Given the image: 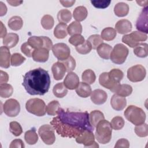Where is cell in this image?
<instances>
[{
	"mask_svg": "<svg viewBox=\"0 0 148 148\" xmlns=\"http://www.w3.org/2000/svg\"><path fill=\"white\" fill-rule=\"evenodd\" d=\"M57 133L62 137L76 138L86 131H93L87 112H71L60 108L50 121Z\"/></svg>",
	"mask_w": 148,
	"mask_h": 148,
	"instance_id": "obj_1",
	"label": "cell"
},
{
	"mask_svg": "<svg viewBox=\"0 0 148 148\" xmlns=\"http://www.w3.org/2000/svg\"><path fill=\"white\" fill-rule=\"evenodd\" d=\"M51 83L48 72L38 68L27 72L23 76L22 85L32 95H43L48 92Z\"/></svg>",
	"mask_w": 148,
	"mask_h": 148,
	"instance_id": "obj_2",
	"label": "cell"
},
{
	"mask_svg": "<svg viewBox=\"0 0 148 148\" xmlns=\"http://www.w3.org/2000/svg\"><path fill=\"white\" fill-rule=\"evenodd\" d=\"M112 128L110 123L105 119L101 120L96 125L95 138L101 144L109 143L112 138Z\"/></svg>",
	"mask_w": 148,
	"mask_h": 148,
	"instance_id": "obj_3",
	"label": "cell"
},
{
	"mask_svg": "<svg viewBox=\"0 0 148 148\" xmlns=\"http://www.w3.org/2000/svg\"><path fill=\"white\" fill-rule=\"evenodd\" d=\"M124 114L126 119L135 125L145 123L146 113L144 110L135 105H130L125 110Z\"/></svg>",
	"mask_w": 148,
	"mask_h": 148,
	"instance_id": "obj_4",
	"label": "cell"
},
{
	"mask_svg": "<svg viewBox=\"0 0 148 148\" xmlns=\"http://www.w3.org/2000/svg\"><path fill=\"white\" fill-rule=\"evenodd\" d=\"M46 104L43 100L39 98H31L28 100L25 103L26 110L30 113L37 116L45 115Z\"/></svg>",
	"mask_w": 148,
	"mask_h": 148,
	"instance_id": "obj_5",
	"label": "cell"
},
{
	"mask_svg": "<svg viewBox=\"0 0 148 148\" xmlns=\"http://www.w3.org/2000/svg\"><path fill=\"white\" fill-rule=\"evenodd\" d=\"M128 53V49L125 45L118 43L112 49L110 54V59L116 64H122L125 61Z\"/></svg>",
	"mask_w": 148,
	"mask_h": 148,
	"instance_id": "obj_6",
	"label": "cell"
},
{
	"mask_svg": "<svg viewBox=\"0 0 148 148\" xmlns=\"http://www.w3.org/2000/svg\"><path fill=\"white\" fill-rule=\"evenodd\" d=\"M147 38V34L138 31H135L129 34L124 35L122 37V42L130 47L134 48L141 42L146 40Z\"/></svg>",
	"mask_w": 148,
	"mask_h": 148,
	"instance_id": "obj_7",
	"label": "cell"
},
{
	"mask_svg": "<svg viewBox=\"0 0 148 148\" xmlns=\"http://www.w3.org/2000/svg\"><path fill=\"white\" fill-rule=\"evenodd\" d=\"M54 128L51 125L44 124L38 130V134L42 141L46 145H53L56 140Z\"/></svg>",
	"mask_w": 148,
	"mask_h": 148,
	"instance_id": "obj_8",
	"label": "cell"
},
{
	"mask_svg": "<svg viewBox=\"0 0 148 148\" xmlns=\"http://www.w3.org/2000/svg\"><path fill=\"white\" fill-rule=\"evenodd\" d=\"M145 68L140 64L134 65L127 70V77L132 82H141L146 77Z\"/></svg>",
	"mask_w": 148,
	"mask_h": 148,
	"instance_id": "obj_9",
	"label": "cell"
},
{
	"mask_svg": "<svg viewBox=\"0 0 148 148\" xmlns=\"http://www.w3.org/2000/svg\"><path fill=\"white\" fill-rule=\"evenodd\" d=\"M52 51L59 61L66 60L71 54L69 47L64 43H58L52 47Z\"/></svg>",
	"mask_w": 148,
	"mask_h": 148,
	"instance_id": "obj_10",
	"label": "cell"
},
{
	"mask_svg": "<svg viewBox=\"0 0 148 148\" xmlns=\"http://www.w3.org/2000/svg\"><path fill=\"white\" fill-rule=\"evenodd\" d=\"M3 111L9 117H16L20 112V105L16 99H9L3 104Z\"/></svg>",
	"mask_w": 148,
	"mask_h": 148,
	"instance_id": "obj_11",
	"label": "cell"
},
{
	"mask_svg": "<svg viewBox=\"0 0 148 148\" xmlns=\"http://www.w3.org/2000/svg\"><path fill=\"white\" fill-rule=\"evenodd\" d=\"M76 139V142L83 144L84 147H98L99 145L95 142V136L93 131H86Z\"/></svg>",
	"mask_w": 148,
	"mask_h": 148,
	"instance_id": "obj_12",
	"label": "cell"
},
{
	"mask_svg": "<svg viewBox=\"0 0 148 148\" xmlns=\"http://www.w3.org/2000/svg\"><path fill=\"white\" fill-rule=\"evenodd\" d=\"M147 13L148 8L146 6L142 9L136 22V28L138 31L142 32L146 34L148 33Z\"/></svg>",
	"mask_w": 148,
	"mask_h": 148,
	"instance_id": "obj_13",
	"label": "cell"
},
{
	"mask_svg": "<svg viewBox=\"0 0 148 148\" xmlns=\"http://www.w3.org/2000/svg\"><path fill=\"white\" fill-rule=\"evenodd\" d=\"M79 78L74 72H68L64 80V84L67 89H76L79 84Z\"/></svg>",
	"mask_w": 148,
	"mask_h": 148,
	"instance_id": "obj_14",
	"label": "cell"
},
{
	"mask_svg": "<svg viewBox=\"0 0 148 148\" xmlns=\"http://www.w3.org/2000/svg\"><path fill=\"white\" fill-rule=\"evenodd\" d=\"M91 100L95 105H102L107 100V93L101 89H95L91 94Z\"/></svg>",
	"mask_w": 148,
	"mask_h": 148,
	"instance_id": "obj_15",
	"label": "cell"
},
{
	"mask_svg": "<svg viewBox=\"0 0 148 148\" xmlns=\"http://www.w3.org/2000/svg\"><path fill=\"white\" fill-rule=\"evenodd\" d=\"M51 71L54 79L56 80H60L63 79L66 72V69L62 62L58 61L52 65Z\"/></svg>",
	"mask_w": 148,
	"mask_h": 148,
	"instance_id": "obj_16",
	"label": "cell"
},
{
	"mask_svg": "<svg viewBox=\"0 0 148 148\" xmlns=\"http://www.w3.org/2000/svg\"><path fill=\"white\" fill-rule=\"evenodd\" d=\"M49 57V50L45 47L35 49L32 54L34 61L39 62H46Z\"/></svg>",
	"mask_w": 148,
	"mask_h": 148,
	"instance_id": "obj_17",
	"label": "cell"
},
{
	"mask_svg": "<svg viewBox=\"0 0 148 148\" xmlns=\"http://www.w3.org/2000/svg\"><path fill=\"white\" fill-rule=\"evenodd\" d=\"M99 83L101 86L110 90L113 92H114L117 87L120 84V83L115 84L112 82L109 77L108 72H103L99 75Z\"/></svg>",
	"mask_w": 148,
	"mask_h": 148,
	"instance_id": "obj_18",
	"label": "cell"
},
{
	"mask_svg": "<svg viewBox=\"0 0 148 148\" xmlns=\"http://www.w3.org/2000/svg\"><path fill=\"white\" fill-rule=\"evenodd\" d=\"M110 105L113 109L117 111L123 110L127 105V100L125 97L114 94L110 99Z\"/></svg>",
	"mask_w": 148,
	"mask_h": 148,
	"instance_id": "obj_19",
	"label": "cell"
},
{
	"mask_svg": "<svg viewBox=\"0 0 148 148\" xmlns=\"http://www.w3.org/2000/svg\"><path fill=\"white\" fill-rule=\"evenodd\" d=\"M11 55L9 49L6 46L0 47V66L3 68H8L10 66Z\"/></svg>",
	"mask_w": 148,
	"mask_h": 148,
	"instance_id": "obj_20",
	"label": "cell"
},
{
	"mask_svg": "<svg viewBox=\"0 0 148 148\" xmlns=\"http://www.w3.org/2000/svg\"><path fill=\"white\" fill-rule=\"evenodd\" d=\"M132 28L131 23L127 19L119 20L115 24V30L120 34H125L131 31Z\"/></svg>",
	"mask_w": 148,
	"mask_h": 148,
	"instance_id": "obj_21",
	"label": "cell"
},
{
	"mask_svg": "<svg viewBox=\"0 0 148 148\" xmlns=\"http://www.w3.org/2000/svg\"><path fill=\"white\" fill-rule=\"evenodd\" d=\"M75 91L76 94L82 98L88 97L91 95L92 92L90 86L85 82L79 83V84L75 89Z\"/></svg>",
	"mask_w": 148,
	"mask_h": 148,
	"instance_id": "obj_22",
	"label": "cell"
},
{
	"mask_svg": "<svg viewBox=\"0 0 148 148\" xmlns=\"http://www.w3.org/2000/svg\"><path fill=\"white\" fill-rule=\"evenodd\" d=\"M112 50V47L109 45L102 43L97 48V52L99 57L105 60L110 58V54Z\"/></svg>",
	"mask_w": 148,
	"mask_h": 148,
	"instance_id": "obj_23",
	"label": "cell"
},
{
	"mask_svg": "<svg viewBox=\"0 0 148 148\" xmlns=\"http://www.w3.org/2000/svg\"><path fill=\"white\" fill-rule=\"evenodd\" d=\"M19 40L18 35L15 33H9L3 38V44L9 49L16 46Z\"/></svg>",
	"mask_w": 148,
	"mask_h": 148,
	"instance_id": "obj_24",
	"label": "cell"
},
{
	"mask_svg": "<svg viewBox=\"0 0 148 148\" xmlns=\"http://www.w3.org/2000/svg\"><path fill=\"white\" fill-rule=\"evenodd\" d=\"M88 15V11L86 7L79 6L76 7L73 12V17L76 21L80 22L84 20Z\"/></svg>",
	"mask_w": 148,
	"mask_h": 148,
	"instance_id": "obj_25",
	"label": "cell"
},
{
	"mask_svg": "<svg viewBox=\"0 0 148 148\" xmlns=\"http://www.w3.org/2000/svg\"><path fill=\"white\" fill-rule=\"evenodd\" d=\"M114 12L117 17L126 16L129 12V6L124 2H119L114 7Z\"/></svg>",
	"mask_w": 148,
	"mask_h": 148,
	"instance_id": "obj_26",
	"label": "cell"
},
{
	"mask_svg": "<svg viewBox=\"0 0 148 148\" xmlns=\"http://www.w3.org/2000/svg\"><path fill=\"white\" fill-rule=\"evenodd\" d=\"M67 25L65 23H60L57 24L54 29V35L57 39H64L65 38L68 34L67 31Z\"/></svg>",
	"mask_w": 148,
	"mask_h": 148,
	"instance_id": "obj_27",
	"label": "cell"
},
{
	"mask_svg": "<svg viewBox=\"0 0 148 148\" xmlns=\"http://www.w3.org/2000/svg\"><path fill=\"white\" fill-rule=\"evenodd\" d=\"M132 92V88L130 85L127 84H120L114 90V93L119 96L125 97L130 95Z\"/></svg>",
	"mask_w": 148,
	"mask_h": 148,
	"instance_id": "obj_28",
	"label": "cell"
},
{
	"mask_svg": "<svg viewBox=\"0 0 148 148\" xmlns=\"http://www.w3.org/2000/svg\"><path fill=\"white\" fill-rule=\"evenodd\" d=\"M8 25L12 30L18 31L23 25V21L20 16H14L9 20Z\"/></svg>",
	"mask_w": 148,
	"mask_h": 148,
	"instance_id": "obj_29",
	"label": "cell"
},
{
	"mask_svg": "<svg viewBox=\"0 0 148 148\" xmlns=\"http://www.w3.org/2000/svg\"><path fill=\"white\" fill-rule=\"evenodd\" d=\"M134 53L138 57L145 58L148 55V45L146 43H140L134 48Z\"/></svg>",
	"mask_w": 148,
	"mask_h": 148,
	"instance_id": "obj_30",
	"label": "cell"
},
{
	"mask_svg": "<svg viewBox=\"0 0 148 148\" xmlns=\"http://www.w3.org/2000/svg\"><path fill=\"white\" fill-rule=\"evenodd\" d=\"M105 119L103 113L98 110L91 111L89 114V120L91 124L94 127H96L99 121Z\"/></svg>",
	"mask_w": 148,
	"mask_h": 148,
	"instance_id": "obj_31",
	"label": "cell"
},
{
	"mask_svg": "<svg viewBox=\"0 0 148 148\" xmlns=\"http://www.w3.org/2000/svg\"><path fill=\"white\" fill-rule=\"evenodd\" d=\"M24 139L27 143L32 145L35 144L38 140V135L36 132V130L33 128L27 131L24 134Z\"/></svg>",
	"mask_w": 148,
	"mask_h": 148,
	"instance_id": "obj_32",
	"label": "cell"
},
{
	"mask_svg": "<svg viewBox=\"0 0 148 148\" xmlns=\"http://www.w3.org/2000/svg\"><path fill=\"white\" fill-rule=\"evenodd\" d=\"M53 94L57 98H63L68 93V90L62 82L58 83L53 88Z\"/></svg>",
	"mask_w": 148,
	"mask_h": 148,
	"instance_id": "obj_33",
	"label": "cell"
},
{
	"mask_svg": "<svg viewBox=\"0 0 148 148\" xmlns=\"http://www.w3.org/2000/svg\"><path fill=\"white\" fill-rule=\"evenodd\" d=\"M27 43L34 50L44 47V41L42 36H31L28 39Z\"/></svg>",
	"mask_w": 148,
	"mask_h": 148,
	"instance_id": "obj_34",
	"label": "cell"
},
{
	"mask_svg": "<svg viewBox=\"0 0 148 148\" xmlns=\"http://www.w3.org/2000/svg\"><path fill=\"white\" fill-rule=\"evenodd\" d=\"M117 35L115 29L112 27L105 28L101 32V37L102 39L106 41H110L113 40Z\"/></svg>",
	"mask_w": 148,
	"mask_h": 148,
	"instance_id": "obj_35",
	"label": "cell"
},
{
	"mask_svg": "<svg viewBox=\"0 0 148 148\" xmlns=\"http://www.w3.org/2000/svg\"><path fill=\"white\" fill-rule=\"evenodd\" d=\"M110 79L115 84H119L124 76L123 71L119 69H112L108 72Z\"/></svg>",
	"mask_w": 148,
	"mask_h": 148,
	"instance_id": "obj_36",
	"label": "cell"
},
{
	"mask_svg": "<svg viewBox=\"0 0 148 148\" xmlns=\"http://www.w3.org/2000/svg\"><path fill=\"white\" fill-rule=\"evenodd\" d=\"M60 104L58 101L53 100L49 102L46 107V112L48 115L56 116L60 109Z\"/></svg>",
	"mask_w": 148,
	"mask_h": 148,
	"instance_id": "obj_37",
	"label": "cell"
},
{
	"mask_svg": "<svg viewBox=\"0 0 148 148\" xmlns=\"http://www.w3.org/2000/svg\"><path fill=\"white\" fill-rule=\"evenodd\" d=\"M68 34L69 35L80 34L82 32V26L78 21H72L67 27Z\"/></svg>",
	"mask_w": 148,
	"mask_h": 148,
	"instance_id": "obj_38",
	"label": "cell"
},
{
	"mask_svg": "<svg viewBox=\"0 0 148 148\" xmlns=\"http://www.w3.org/2000/svg\"><path fill=\"white\" fill-rule=\"evenodd\" d=\"M57 19L60 23H68L72 19L71 11L68 9H61L57 13Z\"/></svg>",
	"mask_w": 148,
	"mask_h": 148,
	"instance_id": "obj_39",
	"label": "cell"
},
{
	"mask_svg": "<svg viewBox=\"0 0 148 148\" xmlns=\"http://www.w3.org/2000/svg\"><path fill=\"white\" fill-rule=\"evenodd\" d=\"M82 79L83 82H85L88 84H92L95 81L96 76L92 70L88 69L83 72Z\"/></svg>",
	"mask_w": 148,
	"mask_h": 148,
	"instance_id": "obj_40",
	"label": "cell"
},
{
	"mask_svg": "<svg viewBox=\"0 0 148 148\" xmlns=\"http://www.w3.org/2000/svg\"><path fill=\"white\" fill-rule=\"evenodd\" d=\"M13 92V88L12 85L8 83H3L0 85V96L6 98L10 97Z\"/></svg>",
	"mask_w": 148,
	"mask_h": 148,
	"instance_id": "obj_41",
	"label": "cell"
},
{
	"mask_svg": "<svg viewBox=\"0 0 148 148\" xmlns=\"http://www.w3.org/2000/svg\"><path fill=\"white\" fill-rule=\"evenodd\" d=\"M40 23L42 27L44 29L49 30L53 27L54 21L53 17L51 15L46 14L42 17Z\"/></svg>",
	"mask_w": 148,
	"mask_h": 148,
	"instance_id": "obj_42",
	"label": "cell"
},
{
	"mask_svg": "<svg viewBox=\"0 0 148 148\" xmlns=\"http://www.w3.org/2000/svg\"><path fill=\"white\" fill-rule=\"evenodd\" d=\"M125 124L124 119L121 116L114 117L111 120L110 125L112 128L114 130H121Z\"/></svg>",
	"mask_w": 148,
	"mask_h": 148,
	"instance_id": "obj_43",
	"label": "cell"
},
{
	"mask_svg": "<svg viewBox=\"0 0 148 148\" xmlns=\"http://www.w3.org/2000/svg\"><path fill=\"white\" fill-rule=\"evenodd\" d=\"M25 58L20 53H13L11 56L10 64L13 66H18L21 65L25 61Z\"/></svg>",
	"mask_w": 148,
	"mask_h": 148,
	"instance_id": "obj_44",
	"label": "cell"
},
{
	"mask_svg": "<svg viewBox=\"0 0 148 148\" xmlns=\"http://www.w3.org/2000/svg\"><path fill=\"white\" fill-rule=\"evenodd\" d=\"M135 132L139 137H146L148 135V125L146 123L136 125Z\"/></svg>",
	"mask_w": 148,
	"mask_h": 148,
	"instance_id": "obj_45",
	"label": "cell"
},
{
	"mask_svg": "<svg viewBox=\"0 0 148 148\" xmlns=\"http://www.w3.org/2000/svg\"><path fill=\"white\" fill-rule=\"evenodd\" d=\"M9 131L16 136H20L23 132V129L21 125L17 121H12L10 123Z\"/></svg>",
	"mask_w": 148,
	"mask_h": 148,
	"instance_id": "obj_46",
	"label": "cell"
},
{
	"mask_svg": "<svg viewBox=\"0 0 148 148\" xmlns=\"http://www.w3.org/2000/svg\"><path fill=\"white\" fill-rule=\"evenodd\" d=\"M87 40L90 43L92 49H97L98 46L103 43V39L101 36L98 34H94L90 36Z\"/></svg>",
	"mask_w": 148,
	"mask_h": 148,
	"instance_id": "obj_47",
	"label": "cell"
},
{
	"mask_svg": "<svg viewBox=\"0 0 148 148\" xmlns=\"http://www.w3.org/2000/svg\"><path fill=\"white\" fill-rule=\"evenodd\" d=\"M75 49L77 52L79 53V54H87L91 51L92 49V46L90 43L87 40L84 42L83 44L80 46H76Z\"/></svg>",
	"mask_w": 148,
	"mask_h": 148,
	"instance_id": "obj_48",
	"label": "cell"
},
{
	"mask_svg": "<svg viewBox=\"0 0 148 148\" xmlns=\"http://www.w3.org/2000/svg\"><path fill=\"white\" fill-rule=\"evenodd\" d=\"M68 41L71 45L76 47L83 44L85 42V39L81 34H76L71 36Z\"/></svg>",
	"mask_w": 148,
	"mask_h": 148,
	"instance_id": "obj_49",
	"label": "cell"
},
{
	"mask_svg": "<svg viewBox=\"0 0 148 148\" xmlns=\"http://www.w3.org/2000/svg\"><path fill=\"white\" fill-rule=\"evenodd\" d=\"M61 62L63 63V64L65 65L66 69V72H70L73 71L75 69L76 67V61L75 59L72 57L69 56L66 60L61 61Z\"/></svg>",
	"mask_w": 148,
	"mask_h": 148,
	"instance_id": "obj_50",
	"label": "cell"
},
{
	"mask_svg": "<svg viewBox=\"0 0 148 148\" xmlns=\"http://www.w3.org/2000/svg\"><path fill=\"white\" fill-rule=\"evenodd\" d=\"M91 4L97 8L98 9H104L108 8L110 3H111V1H106V0H99V1H91Z\"/></svg>",
	"mask_w": 148,
	"mask_h": 148,
	"instance_id": "obj_51",
	"label": "cell"
},
{
	"mask_svg": "<svg viewBox=\"0 0 148 148\" xmlns=\"http://www.w3.org/2000/svg\"><path fill=\"white\" fill-rule=\"evenodd\" d=\"M34 50V49H32L31 46L27 42H25L21 45V51L23 54H24L28 57H32V54Z\"/></svg>",
	"mask_w": 148,
	"mask_h": 148,
	"instance_id": "obj_52",
	"label": "cell"
},
{
	"mask_svg": "<svg viewBox=\"0 0 148 148\" xmlns=\"http://www.w3.org/2000/svg\"><path fill=\"white\" fill-rule=\"evenodd\" d=\"M130 147V142L129 141L124 138H121L119 139L116 145H114L115 148L118 147H125V148H128Z\"/></svg>",
	"mask_w": 148,
	"mask_h": 148,
	"instance_id": "obj_53",
	"label": "cell"
},
{
	"mask_svg": "<svg viewBox=\"0 0 148 148\" xmlns=\"http://www.w3.org/2000/svg\"><path fill=\"white\" fill-rule=\"evenodd\" d=\"M25 147V145L24 144V142L23 140L20 139H16L12 141L10 143V145L9 146L10 148H14V147H20V148H24Z\"/></svg>",
	"mask_w": 148,
	"mask_h": 148,
	"instance_id": "obj_54",
	"label": "cell"
},
{
	"mask_svg": "<svg viewBox=\"0 0 148 148\" xmlns=\"http://www.w3.org/2000/svg\"><path fill=\"white\" fill-rule=\"evenodd\" d=\"M42 38L44 41V47L48 49L49 50H51L53 46L51 40L47 36H42Z\"/></svg>",
	"mask_w": 148,
	"mask_h": 148,
	"instance_id": "obj_55",
	"label": "cell"
},
{
	"mask_svg": "<svg viewBox=\"0 0 148 148\" xmlns=\"http://www.w3.org/2000/svg\"><path fill=\"white\" fill-rule=\"evenodd\" d=\"M1 73H0V75H1V77H0V83L1 84H3V83H6L8 80H9V75L8 74L1 70L0 71Z\"/></svg>",
	"mask_w": 148,
	"mask_h": 148,
	"instance_id": "obj_56",
	"label": "cell"
},
{
	"mask_svg": "<svg viewBox=\"0 0 148 148\" xmlns=\"http://www.w3.org/2000/svg\"><path fill=\"white\" fill-rule=\"evenodd\" d=\"M75 0H71V1H60V2L61 3V5L65 7V8H69L72 6L74 3H75Z\"/></svg>",
	"mask_w": 148,
	"mask_h": 148,
	"instance_id": "obj_57",
	"label": "cell"
},
{
	"mask_svg": "<svg viewBox=\"0 0 148 148\" xmlns=\"http://www.w3.org/2000/svg\"><path fill=\"white\" fill-rule=\"evenodd\" d=\"M1 24V33H0V36L1 38H5L7 35V30L5 27V26L3 25V23L2 21H0Z\"/></svg>",
	"mask_w": 148,
	"mask_h": 148,
	"instance_id": "obj_58",
	"label": "cell"
},
{
	"mask_svg": "<svg viewBox=\"0 0 148 148\" xmlns=\"http://www.w3.org/2000/svg\"><path fill=\"white\" fill-rule=\"evenodd\" d=\"M0 16H3L5 15L7 12V7L1 1L0 2Z\"/></svg>",
	"mask_w": 148,
	"mask_h": 148,
	"instance_id": "obj_59",
	"label": "cell"
},
{
	"mask_svg": "<svg viewBox=\"0 0 148 148\" xmlns=\"http://www.w3.org/2000/svg\"><path fill=\"white\" fill-rule=\"evenodd\" d=\"M7 2L9 3L12 6H17L21 5L23 1H7Z\"/></svg>",
	"mask_w": 148,
	"mask_h": 148,
	"instance_id": "obj_60",
	"label": "cell"
},
{
	"mask_svg": "<svg viewBox=\"0 0 148 148\" xmlns=\"http://www.w3.org/2000/svg\"><path fill=\"white\" fill-rule=\"evenodd\" d=\"M136 2L139 4V5L141 6H145L146 7L148 1H136Z\"/></svg>",
	"mask_w": 148,
	"mask_h": 148,
	"instance_id": "obj_61",
	"label": "cell"
}]
</instances>
